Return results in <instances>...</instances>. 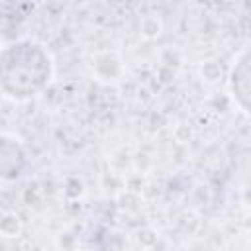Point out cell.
I'll return each mask as SVG.
<instances>
[{
	"instance_id": "1",
	"label": "cell",
	"mask_w": 251,
	"mask_h": 251,
	"mask_svg": "<svg viewBox=\"0 0 251 251\" xmlns=\"http://www.w3.org/2000/svg\"><path fill=\"white\" fill-rule=\"evenodd\" d=\"M53 63L49 51L33 41H16L2 51V90L10 98H29L51 78Z\"/></svg>"
},
{
	"instance_id": "2",
	"label": "cell",
	"mask_w": 251,
	"mask_h": 251,
	"mask_svg": "<svg viewBox=\"0 0 251 251\" xmlns=\"http://www.w3.org/2000/svg\"><path fill=\"white\" fill-rule=\"evenodd\" d=\"M229 84L233 98L247 114H251V45L235 59L229 75Z\"/></svg>"
}]
</instances>
